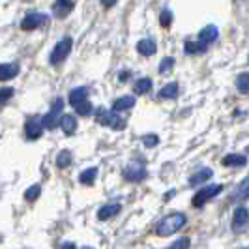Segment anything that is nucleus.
<instances>
[{
    "label": "nucleus",
    "instance_id": "nucleus-1",
    "mask_svg": "<svg viewBox=\"0 0 249 249\" xmlns=\"http://www.w3.org/2000/svg\"><path fill=\"white\" fill-rule=\"evenodd\" d=\"M186 223H187L186 213L175 212L171 213V215H167V217H163L161 221L158 223V227H156V232H158V236H171V234L178 232Z\"/></svg>",
    "mask_w": 249,
    "mask_h": 249
},
{
    "label": "nucleus",
    "instance_id": "nucleus-2",
    "mask_svg": "<svg viewBox=\"0 0 249 249\" xmlns=\"http://www.w3.org/2000/svg\"><path fill=\"white\" fill-rule=\"evenodd\" d=\"M221 191H223V184H212V186L202 187V189H199V191L193 195L191 204H193L195 208H202L208 200H212L213 197H217Z\"/></svg>",
    "mask_w": 249,
    "mask_h": 249
},
{
    "label": "nucleus",
    "instance_id": "nucleus-3",
    "mask_svg": "<svg viewBox=\"0 0 249 249\" xmlns=\"http://www.w3.org/2000/svg\"><path fill=\"white\" fill-rule=\"evenodd\" d=\"M71 45H73L71 37H64V39H60V41L54 45V49L51 51L49 62L53 64V66H58L60 62H64V60L68 58V54L71 53Z\"/></svg>",
    "mask_w": 249,
    "mask_h": 249
},
{
    "label": "nucleus",
    "instance_id": "nucleus-4",
    "mask_svg": "<svg viewBox=\"0 0 249 249\" xmlns=\"http://www.w3.org/2000/svg\"><path fill=\"white\" fill-rule=\"evenodd\" d=\"M62 109H64V100H54L51 111L43 116V127L45 129H54L56 125H60V118H62Z\"/></svg>",
    "mask_w": 249,
    "mask_h": 249
},
{
    "label": "nucleus",
    "instance_id": "nucleus-5",
    "mask_svg": "<svg viewBox=\"0 0 249 249\" xmlns=\"http://www.w3.org/2000/svg\"><path fill=\"white\" fill-rule=\"evenodd\" d=\"M98 122L103 125H109V127H112V129H124L125 127V120L124 118H120L116 112L112 111H105V109H98Z\"/></svg>",
    "mask_w": 249,
    "mask_h": 249
},
{
    "label": "nucleus",
    "instance_id": "nucleus-6",
    "mask_svg": "<svg viewBox=\"0 0 249 249\" xmlns=\"http://www.w3.org/2000/svg\"><path fill=\"white\" fill-rule=\"evenodd\" d=\"M49 23V15L47 13H37V12H28L21 23V28L25 30H34V28H39V26L47 25Z\"/></svg>",
    "mask_w": 249,
    "mask_h": 249
},
{
    "label": "nucleus",
    "instance_id": "nucleus-7",
    "mask_svg": "<svg viewBox=\"0 0 249 249\" xmlns=\"http://www.w3.org/2000/svg\"><path fill=\"white\" fill-rule=\"evenodd\" d=\"M122 175H124V178L129 180V182H141V180H144V178L148 176V171H146V167H144L142 163L133 161V163H129L124 171H122Z\"/></svg>",
    "mask_w": 249,
    "mask_h": 249
},
{
    "label": "nucleus",
    "instance_id": "nucleus-8",
    "mask_svg": "<svg viewBox=\"0 0 249 249\" xmlns=\"http://www.w3.org/2000/svg\"><path fill=\"white\" fill-rule=\"evenodd\" d=\"M249 229V210L246 206H238L232 213V231L234 232H244Z\"/></svg>",
    "mask_w": 249,
    "mask_h": 249
},
{
    "label": "nucleus",
    "instance_id": "nucleus-9",
    "mask_svg": "<svg viewBox=\"0 0 249 249\" xmlns=\"http://www.w3.org/2000/svg\"><path fill=\"white\" fill-rule=\"evenodd\" d=\"M41 129H43V116H30L25 124V133L26 139H37L41 135Z\"/></svg>",
    "mask_w": 249,
    "mask_h": 249
},
{
    "label": "nucleus",
    "instance_id": "nucleus-10",
    "mask_svg": "<svg viewBox=\"0 0 249 249\" xmlns=\"http://www.w3.org/2000/svg\"><path fill=\"white\" fill-rule=\"evenodd\" d=\"M217 36H219V30H217V26H213V25L204 26V28L199 32L200 43H204V45H208V43L215 41V39H217Z\"/></svg>",
    "mask_w": 249,
    "mask_h": 249
},
{
    "label": "nucleus",
    "instance_id": "nucleus-11",
    "mask_svg": "<svg viewBox=\"0 0 249 249\" xmlns=\"http://www.w3.org/2000/svg\"><path fill=\"white\" fill-rule=\"evenodd\" d=\"M75 8V2L71 0H58L53 4V12L56 17H66L68 13H71V10Z\"/></svg>",
    "mask_w": 249,
    "mask_h": 249
},
{
    "label": "nucleus",
    "instance_id": "nucleus-12",
    "mask_svg": "<svg viewBox=\"0 0 249 249\" xmlns=\"http://www.w3.org/2000/svg\"><path fill=\"white\" fill-rule=\"evenodd\" d=\"M213 176L212 169H208V167H204V169H200V171H197L195 175H191V178H189V186H199V184H204V182H208L210 178Z\"/></svg>",
    "mask_w": 249,
    "mask_h": 249
},
{
    "label": "nucleus",
    "instance_id": "nucleus-13",
    "mask_svg": "<svg viewBox=\"0 0 249 249\" xmlns=\"http://www.w3.org/2000/svg\"><path fill=\"white\" fill-rule=\"evenodd\" d=\"M87 96H88V90L85 87L75 88V90H71V92H70V105H73V109H75V107H79L81 103L88 101Z\"/></svg>",
    "mask_w": 249,
    "mask_h": 249
},
{
    "label": "nucleus",
    "instance_id": "nucleus-14",
    "mask_svg": "<svg viewBox=\"0 0 249 249\" xmlns=\"http://www.w3.org/2000/svg\"><path fill=\"white\" fill-rule=\"evenodd\" d=\"M60 127L66 135H73L75 129H77V118L73 114H62L60 118Z\"/></svg>",
    "mask_w": 249,
    "mask_h": 249
},
{
    "label": "nucleus",
    "instance_id": "nucleus-15",
    "mask_svg": "<svg viewBox=\"0 0 249 249\" xmlns=\"http://www.w3.org/2000/svg\"><path fill=\"white\" fill-rule=\"evenodd\" d=\"M221 163L225 167H244L248 163V158L242 154H229V156H225Z\"/></svg>",
    "mask_w": 249,
    "mask_h": 249
},
{
    "label": "nucleus",
    "instance_id": "nucleus-16",
    "mask_svg": "<svg viewBox=\"0 0 249 249\" xmlns=\"http://www.w3.org/2000/svg\"><path fill=\"white\" fill-rule=\"evenodd\" d=\"M135 105V98L133 96H124V98H118V100L112 103V111L120 112V111H127Z\"/></svg>",
    "mask_w": 249,
    "mask_h": 249
},
{
    "label": "nucleus",
    "instance_id": "nucleus-17",
    "mask_svg": "<svg viewBox=\"0 0 249 249\" xmlns=\"http://www.w3.org/2000/svg\"><path fill=\"white\" fill-rule=\"evenodd\" d=\"M17 73H19V66L17 64H0V81L13 79Z\"/></svg>",
    "mask_w": 249,
    "mask_h": 249
},
{
    "label": "nucleus",
    "instance_id": "nucleus-18",
    "mask_svg": "<svg viewBox=\"0 0 249 249\" xmlns=\"http://www.w3.org/2000/svg\"><path fill=\"white\" fill-rule=\"evenodd\" d=\"M156 41H152V39H141L137 43V51L139 54H142V56H152L154 53H156Z\"/></svg>",
    "mask_w": 249,
    "mask_h": 249
},
{
    "label": "nucleus",
    "instance_id": "nucleus-19",
    "mask_svg": "<svg viewBox=\"0 0 249 249\" xmlns=\"http://www.w3.org/2000/svg\"><path fill=\"white\" fill-rule=\"evenodd\" d=\"M118 212H120V204H107V206H103V208L98 210V219L105 221L109 217H114Z\"/></svg>",
    "mask_w": 249,
    "mask_h": 249
},
{
    "label": "nucleus",
    "instance_id": "nucleus-20",
    "mask_svg": "<svg viewBox=\"0 0 249 249\" xmlns=\"http://www.w3.org/2000/svg\"><path fill=\"white\" fill-rule=\"evenodd\" d=\"M96 176H98V169L96 167H90L87 171H83L81 176H79V182L85 184V186H92L96 182Z\"/></svg>",
    "mask_w": 249,
    "mask_h": 249
},
{
    "label": "nucleus",
    "instance_id": "nucleus-21",
    "mask_svg": "<svg viewBox=\"0 0 249 249\" xmlns=\"http://www.w3.org/2000/svg\"><path fill=\"white\" fill-rule=\"evenodd\" d=\"M234 200H248L249 199V176L246 180L240 182V186L236 187V193H234Z\"/></svg>",
    "mask_w": 249,
    "mask_h": 249
},
{
    "label": "nucleus",
    "instance_id": "nucleus-22",
    "mask_svg": "<svg viewBox=\"0 0 249 249\" xmlns=\"http://www.w3.org/2000/svg\"><path fill=\"white\" fill-rule=\"evenodd\" d=\"M178 96V83H169L160 90V98L163 100H173Z\"/></svg>",
    "mask_w": 249,
    "mask_h": 249
},
{
    "label": "nucleus",
    "instance_id": "nucleus-23",
    "mask_svg": "<svg viewBox=\"0 0 249 249\" xmlns=\"http://www.w3.org/2000/svg\"><path fill=\"white\" fill-rule=\"evenodd\" d=\"M184 53L186 54H200V53H206V45L200 41H186Z\"/></svg>",
    "mask_w": 249,
    "mask_h": 249
},
{
    "label": "nucleus",
    "instance_id": "nucleus-24",
    "mask_svg": "<svg viewBox=\"0 0 249 249\" xmlns=\"http://www.w3.org/2000/svg\"><path fill=\"white\" fill-rule=\"evenodd\" d=\"M150 88H152V79L148 77H142V79H139L137 83H135V94H148Z\"/></svg>",
    "mask_w": 249,
    "mask_h": 249
},
{
    "label": "nucleus",
    "instance_id": "nucleus-25",
    "mask_svg": "<svg viewBox=\"0 0 249 249\" xmlns=\"http://www.w3.org/2000/svg\"><path fill=\"white\" fill-rule=\"evenodd\" d=\"M236 88L240 94H249V73H240L236 77Z\"/></svg>",
    "mask_w": 249,
    "mask_h": 249
},
{
    "label": "nucleus",
    "instance_id": "nucleus-26",
    "mask_svg": "<svg viewBox=\"0 0 249 249\" xmlns=\"http://www.w3.org/2000/svg\"><path fill=\"white\" fill-rule=\"evenodd\" d=\"M71 163V152L70 150H62L58 156H56V165L60 167V169H64V167H68Z\"/></svg>",
    "mask_w": 249,
    "mask_h": 249
},
{
    "label": "nucleus",
    "instance_id": "nucleus-27",
    "mask_svg": "<svg viewBox=\"0 0 249 249\" xmlns=\"http://www.w3.org/2000/svg\"><path fill=\"white\" fill-rule=\"evenodd\" d=\"M75 112H77L79 116H88V114H92V112H94V107H92V103L85 101V103H81L79 107H75Z\"/></svg>",
    "mask_w": 249,
    "mask_h": 249
},
{
    "label": "nucleus",
    "instance_id": "nucleus-28",
    "mask_svg": "<svg viewBox=\"0 0 249 249\" xmlns=\"http://www.w3.org/2000/svg\"><path fill=\"white\" fill-rule=\"evenodd\" d=\"M12 98H13V88L12 87L0 88V105H4L6 101H10Z\"/></svg>",
    "mask_w": 249,
    "mask_h": 249
},
{
    "label": "nucleus",
    "instance_id": "nucleus-29",
    "mask_svg": "<svg viewBox=\"0 0 249 249\" xmlns=\"http://www.w3.org/2000/svg\"><path fill=\"white\" fill-rule=\"evenodd\" d=\"M173 66H175V58H171V56H167V58H163L161 64H160V73L165 75L169 70H173Z\"/></svg>",
    "mask_w": 249,
    "mask_h": 249
},
{
    "label": "nucleus",
    "instance_id": "nucleus-30",
    "mask_svg": "<svg viewBox=\"0 0 249 249\" xmlns=\"http://www.w3.org/2000/svg\"><path fill=\"white\" fill-rule=\"evenodd\" d=\"M171 23H173V13L169 12V10H163L161 15H160V25L163 28H167V26H171Z\"/></svg>",
    "mask_w": 249,
    "mask_h": 249
},
{
    "label": "nucleus",
    "instance_id": "nucleus-31",
    "mask_svg": "<svg viewBox=\"0 0 249 249\" xmlns=\"http://www.w3.org/2000/svg\"><path fill=\"white\" fill-rule=\"evenodd\" d=\"M191 246V240L189 238H178L173 246H169L167 249H189Z\"/></svg>",
    "mask_w": 249,
    "mask_h": 249
},
{
    "label": "nucleus",
    "instance_id": "nucleus-32",
    "mask_svg": "<svg viewBox=\"0 0 249 249\" xmlns=\"http://www.w3.org/2000/svg\"><path fill=\"white\" fill-rule=\"evenodd\" d=\"M39 191H41V187L37 186H32V187H28L26 189V193H25V199L26 200H34V199H37L39 197Z\"/></svg>",
    "mask_w": 249,
    "mask_h": 249
},
{
    "label": "nucleus",
    "instance_id": "nucleus-33",
    "mask_svg": "<svg viewBox=\"0 0 249 249\" xmlns=\"http://www.w3.org/2000/svg\"><path fill=\"white\" fill-rule=\"evenodd\" d=\"M142 142H144L146 148H154V146L160 142V137L154 135V133H150V135H144V137H142Z\"/></svg>",
    "mask_w": 249,
    "mask_h": 249
},
{
    "label": "nucleus",
    "instance_id": "nucleus-34",
    "mask_svg": "<svg viewBox=\"0 0 249 249\" xmlns=\"http://www.w3.org/2000/svg\"><path fill=\"white\" fill-rule=\"evenodd\" d=\"M129 77H131V73H129V71H122V73L118 75V79H120V83H125V81H127Z\"/></svg>",
    "mask_w": 249,
    "mask_h": 249
},
{
    "label": "nucleus",
    "instance_id": "nucleus-35",
    "mask_svg": "<svg viewBox=\"0 0 249 249\" xmlns=\"http://www.w3.org/2000/svg\"><path fill=\"white\" fill-rule=\"evenodd\" d=\"M101 6H103V8H112V6H114V2H103Z\"/></svg>",
    "mask_w": 249,
    "mask_h": 249
},
{
    "label": "nucleus",
    "instance_id": "nucleus-36",
    "mask_svg": "<svg viewBox=\"0 0 249 249\" xmlns=\"http://www.w3.org/2000/svg\"><path fill=\"white\" fill-rule=\"evenodd\" d=\"M62 249H77V248H75L73 244H64V246H62Z\"/></svg>",
    "mask_w": 249,
    "mask_h": 249
},
{
    "label": "nucleus",
    "instance_id": "nucleus-37",
    "mask_svg": "<svg viewBox=\"0 0 249 249\" xmlns=\"http://www.w3.org/2000/svg\"><path fill=\"white\" fill-rule=\"evenodd\" d=\"M83 249H92V248H83Z\"/></svg>",
    "mask_w": 249,
    "mask_h": 249
}]
</instances>
